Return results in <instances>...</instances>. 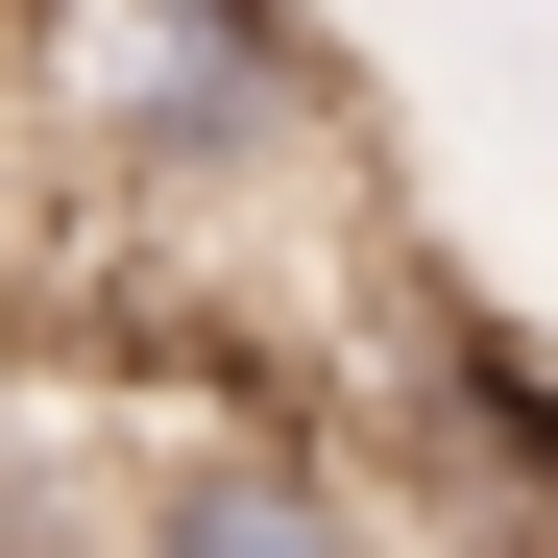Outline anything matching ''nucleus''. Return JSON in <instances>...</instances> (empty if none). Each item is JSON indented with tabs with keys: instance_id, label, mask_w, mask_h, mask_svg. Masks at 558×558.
<instances>
[{
	"instance_id": "2",
	"label": "nucleus",
	"mask_w": 558,
	"mask_h": 558,
	"mask_svg": "<svg viewBox=\"0 0 558 558\" xmlns=\"http://www.w3.org/2000/svg\"><path fill=\"white\" fill-rule=\"evenodd\" d=\"M98 558H413V510H389V461H364L340 413H292V389H195V413H146Z\"/></svg>"
},
{
	"instance_id": "1",
	"label": "nucleus",
	"mask_w": 558,
	"mask_h": 558,
	"mask_svg": "<svg viewBox=\"0 0 558 558\" xmlns=\"http://www.w3.org/2000/svg\"><path fill=\"white\" fill-rule=\"evenodd\" d=\"M25 122L98 219L243 243L292 170H340V49L316 0H25Z\"/></svg>"
}]
</instances>
